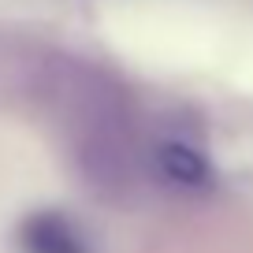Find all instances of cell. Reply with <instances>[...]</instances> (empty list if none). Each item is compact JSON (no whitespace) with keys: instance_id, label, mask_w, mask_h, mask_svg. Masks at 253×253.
<instances>
[{"instance_id":"2","label":"cell","mask_w":253,"mask_h":253,"mask_svg":"<svg viewBox=\"0 0 253 253\" xmlns=\"http://www.w3.org/2000/svg\"><path fill=\"white\" fill-rule=\"evenodd\" d=\"M153 160H157L160 179L179 186V190H209L212 179H216V171L205 160V153L194 149L190 142H160Z\"/></svg>"},{"instance_id":"1","label":"cell","mask_w":253,"mask_h":253,"mask_svg":"<svg viewBox=\"0 0 253 253\" xmlns=\"http://www.w3.org/2000/svg\"><path fill=\"white\" fill-rule=\"evenodd\" d=\"M19 246L23 253H93L89 238L67 212L38 209L19 223Z\"/></svg>"}]
</instances>
